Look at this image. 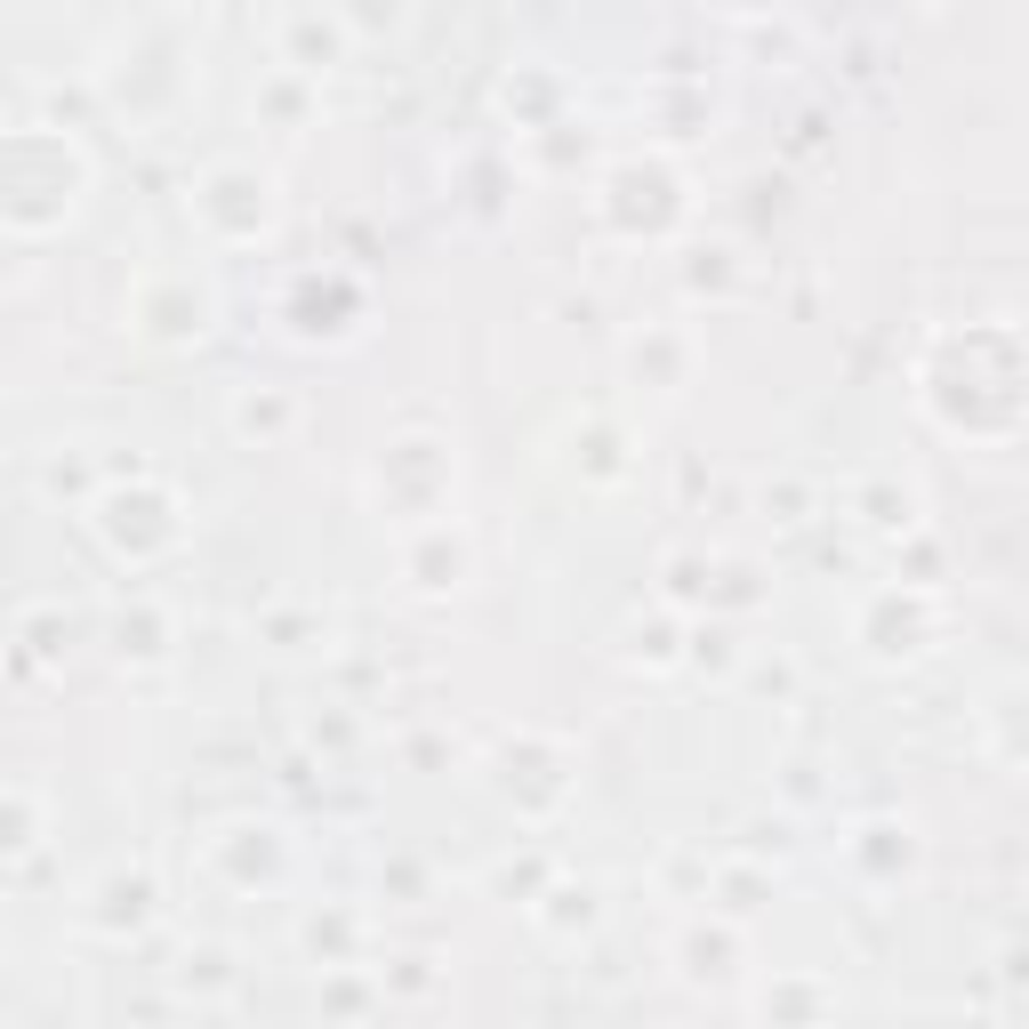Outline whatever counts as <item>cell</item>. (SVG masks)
Instances as JSON below:
<instances>
[{
    "mask_svg": "<svg viewBox=\"0 0 1029 1029\" xmlns=\"http://www.w3.org/2000/svg\"><path fill=\"white\" fill-rule=\"evenodd\" d=\"M234 419H241V426H258V419H265V426H282V419H290V395H241Z\"/></svg>",
    "mask_w": 1029,
    "mask_h": 1029,
    "instance_id": "1",
    "label": "cell"
}]
</instances>
